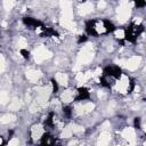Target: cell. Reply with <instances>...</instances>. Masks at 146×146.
<instances>
[{"label":"cell","instance_id":"cell-1","mask_svg":"<svg viewBox=\"0 0 146 146\" xmlns=\"http://www.w3.org/2000/svg\"><path fill=\"white\" fill-rule=\"evenodd\" d=\"M89 46V44H88ZM84 47L83 49H82V51L79 54V56H78V63L81 65V64H88V63H90L91 62V59H92V52H91V48L90 47Z\"/></svg>","mask_w":146,"mask_h":146},{"label":"cell","instance_id":"cell-22","mask_svg":"<svg viewBox=\"0 0 146 146\" xmlns=\"http://www.w3.org/2000/svg\"><path fill=\"white\" fill-rule=\"evenodd\" d=\"M15 144H18V139H13V140L8 141V145H15Z\"/></svg>","mask_w":146,"mask_h":146},{"label":"cell","instance_id":"cell-10","mask_svg":"<svg viewBox=\"0 0 146 146\" xmlns=\"http://www.w3.org/2000/svg\"><path fill=\"white\" fill-rule=\"evenodd\" d=\"M79 10H80V14H81V15H87V14H89V13L92 10V5H91L90 2H84V3L79 8Z\"/></svg>","mask_w":146,"mask_h":146},{"label":"cell","instance_id":"cell-17","mask_svg":"<svg viewBox=\"0 0 146 146\" xmlns=\"http://www.w3.org/2000/svg\"><path fill=\"white\" fill-rule=\"evenodd\" d=\"M14 5H15V0H3V6L7 10L11 9L14 7Z\"/></svg>","mask_w":146,"mask_h":146},{"label":"cell","instance_id":"cell-14","mask_svg":"<svg viewBox=\"0 0 146 146\" xmlns=\"http://www.w3.org/2000/svg\"><path fill=\"white\" fill-rule=\"evenodd\" d=\"M15 121V115L13 114H5L2 117H1V123L2 124H6V123H10Z\"/></svg>","mask_w":146,"mask_h":146},{"label":"cell","instance_id":"cell-21","mask_svg":"<svg viewBox=\"0 0 146 146\" xmlns=\"http://www.w3.org/2000/svg\"><path fill=\"white\" fill-rule=\"evenodd\" d=\"M5 57L3 56H1V72H3L5 71Z\"/></svg>","mask_w":146,"mask_h":146},{"label":"cell","instance_id":"cell-2","mask_svg":"<svg viewBox=\"0 0 146 146\" xmlns=\"http://www.w3.org/2000/svg\"><path fill=\"white\" fill-rule=\"evenodd\" d=\"M140 62H141V58H140L139 56H132V57H130L129 59L120 60L121 65H124V66H125L128 70H130V71L137 70V67L139 66Z\"/></svg>","mask_w":146,"mask_h":146},{"label":"cell","instance_id":"cell-12","mask_svg":"<svg viewBox=\"0 0 146 146\" xmlns=\"http://www.w3.org/2000/svg\"><path fill=\"white\" fill-rule=\"evenodd\" d=\"M21 106H22V102H21L19 99H14V100H11V103L9 104V110H11V111H17V110L21 108Z\"/></svg>","mask_w":146,"mask_h":146},{"label":"cell","instance_id":"cell-8","mask_svg":"<svg viewBox=\"0 0 146 146\" xmlns=\"http://www.w3.org/2000/svg\"><path fill=\"white\" fill-rule=\"evenodd\" d=\"M110 139H111V135L108 131L104 130L100 135H99V138H98V144H102V145H105L107 143H110Z\"/></svg>","mask_w":146,"mask_h":146},{"label":"cell","instance_id":"cell-13","mask_svg":"<svg viewBox=\"0 0 146 146\" xmlns=\"http://www.w3.org/2000/svg\"><path fill=\"white\" fill-rule=\"evenodd\" d=\"M59 5H60V8L63 9V11L72 10V5H71V2H70V1H67V0H60Z\"/></svg>","mask_w":146,"mask_h":146},{"label":"cell","instance_id":"cell-16","mask_svg":"<svg viewBox=\"0 0 146 146\" xmlns=\"http://www.w3.org/2000/svg\"><path fill=\"white\" fill-rule=\"evenodd\" d=\"M0 100H1V104L5 105L9 100V95L6 91H1V94H0Z\"/></svg>","mask_w":146,"mask_h":146},{"label":"cell","instance_id":"cell-4","mask_svg":"<svg viewBox=\"0 0 146 146\" xmlns=\"http://www.w3.org/2000/svg\"><path fill=\"white\" fill-rule=\"evenodd\" d=\"M128 87H129V80L125 75H122L121 80H119L116 83V90L120 92H125Z\"/></svg>","mask_w":146,"mask_h":146},{"label":"cell","instance_id":"cell-9","mask_svg":"<svg viewBox=\"0 0 146 146\" xmlns=\"http://www.w3.org/2000/svg\"><path fill=\"white\" fill-rule=\"evenodd\" d=\"M55 79H56V82L60 86H66L67 84V75L65 73H57L55 75Z\"/></svg>","mask_w":146,"mask_h":146},{"label":"cell","instance_id":"cell-5","mask_svg":"<svg viewBox=\"0 0 146 146\" xmlns=\"http://www.w3.org/2000/svg\"><path fill=\"white\" fill-rule=\"evenodd\" d=\"M122 137L125 138L129 143H133V140L136 138V132H135L133 128H125L122 131Z\"/></svg>","mask_w":146,"mask_h":146},{"label":"cell","instance_id":"cell-20","mask_svg":"<svg viewBox=\"0 0 146 146\" xmlns=\"http://www.w3.org/2000/svg\"><path fill=\"white\" fill-rule=\"evenodd\" d=\"M106 7V2L105 1H103V0H100L99 2H98V8H100V9H104Z\"/></svg>","mask_w":146,"mask_h":146},{"label":"cell","instance_id":"cell-3","mask_svg":"<svg viewBox=\"0 0 146 146\" xmlns=\"http://www.w3.org/2000/svg\"><path fill=\"white\" fill-rule=\"evenodd\" d=\"M49 57H50V52L44 47H42V46L38 47L34 50V60L36 63H41L42 60H44V59H47Z\"/></svg>","mask_w":146,"mask_h":146},{"label":"cell","instance_id":"cell-11","mask_svg":"<svg viewBox=\"0 0 146 146\" xmlns=\"http://www.w3.org/2000/svg\"><path fill=\"white\" fill-rule=\"evenodd\" d=\"M62 100L65 102V103L72 102V100H73V92H72L71 90H65V91L62 94Z\"/></svg>","mask_w":146,"mask_h":146},{"label":"cell","instance_id":"cell-19","mask_svg":"<svg viewBox=\"0 0 146 146\" xmlns=\"http://www.w3.org/2000/svg\"><path fill=\"white\" fill-rule=\"evenodd\" d=\"M115 36L119 39H123L124 38V31L123 30H116L115 31Z\"/></svg>","mask_w":146,"mask_h":146},{"label":"cell","instance_id":"cell-6","mask_svg":"<svg viewBox=\"0 0 146 146\" xmlns=\"http://www.w3.org/2000/svg\"><path fill=\"white\" fill-rule=\"evenodd\" d=\"M44 133V130L42 128V125L40 124H36V125H33V128L31 129V136L32 138H41Z\"/></svg>","mask_w":146,"mask_h":146},{"label":"cell","instance_id":"cell-7","mask_svg":"<svg viewBox=\"0 0 146 146\" xmlns=\"http://www.w3.org/2000/svg\"><path fill=\"white\" fill-rule=\"evenodd\" d=\"M26 78L31 82H36L39 80V78H40V72L36 71V70H29L26 72Z\"/></svg>","mask_w":146,"mask_h":146},{"label":"cell","instance_id":"cell-15","mask_svg":"<svg viewBox=\"0 0 146 146\" xmlns=\"http://www.w3.org/2000/svg\"><path fill=\"white\" fill-rule=\"evenodd\" d=\"M73 129H72V127H66V128H64V130H63V132H62V137L63 138H70V137H72L73 136Z\"/></svg>","mask_w":146,"mask_h":146},{"label":"cell","instance_id":"cell-18","mask_svg":"<svg viewBox=\"0 0 146 146\" xmlns=\"http://www.w3.org/2000/svg\"><path fill=\"white\" fill-rule=\"evenodd\" d=\"M26 46H27V41H26L24 38H19V39H18V47H19L21 49H24Z\"/></svg>","mask_w":146,"mask_h":146}]
</instances>
